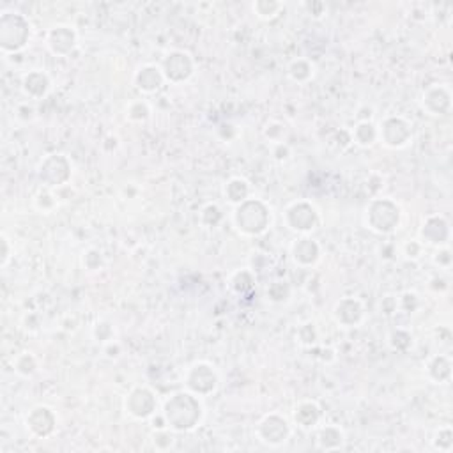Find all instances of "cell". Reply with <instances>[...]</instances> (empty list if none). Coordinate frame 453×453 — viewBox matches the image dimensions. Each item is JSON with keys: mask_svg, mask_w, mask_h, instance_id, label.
Returning <instances> with one entry per match:
<instances>
[{"mask_svg": "<svg viewBox=\"0 0 453 453\" xmlns=\"http://www.w3.org/2000/svg\"><path fill=\"white\" fill-rule=\"evenodd\" d=\"M202 418V406L193 393L172 395L165 404V420L174 430H192L199 425Z\"/></svg>", "mask_w": 453, "mask_h": 453, "instance_id": "6da1fadb", "label": "cell"}, {"mask_svg": "<svg viewBox=\"0 0 453 453\" xmlns=\"http://www.w3.org/2000/svg\"><path fill=\"white\" fill-rule=\"evenodd\" d=\"M234 222L242 234L257 236L266 231L271 222L270 211L261 200H245L236 209Z\"/></svg>", "mask_w": 453, "mask_h": 453, "instance_id": "7a4b0ae2", "label": "cell"}, {"mask_svg": "<svg viewBox=\"0 0 453 453\" xmlns=\"http://www.w3.org/2000/svg\"><path fill=\"white\" fill-rule=\"evenodd\" d=\"M31 38L28 22L18 13H2L0 16V47L4 51H18Z\"/></svg>", "mask_w": 453, "mask_h": 453, "instance_id": "3957f363", "label": "cell"}, {"mask_svg": "<svg viewBox=\"0 0 453 453\" xmlns=\"http://www.w3.org/2000/svg\"><path fill=\"white\" fill-rule=\"evenodd\" d=\"M400 222L399 207L395 206L391 200H374L367 209V223L372 231L379 234L393 232Z\"/></svg>", "mask_w": 453, "mask_h": 453, "instance_id": "277c9868", "label": "cell"}, {"mask_svg": "<svg viewBox=\"0 0 453 453\" xmlns=\"http://www.w3.org/2000/svg\"><path fill=\"white\" fill-rule=\"evenodd\" d=\"M69 161L63 156V154H51L43 163L40 165V179L43 181L47 186H60L66 183L71 176Z\"/></svg>", "mask_w": 453, "mask_h": 453, "instance_id": "5b68a950", "label": "cell"}, {"mask_svg": "<svg viewBox=\"0 0 453 453\" xmlns=\"http://www.w3.org/2000/svg\"><path fill=\"white\" fill-rule=\"evenodd\" d=\"M218 384V375L215 368L207 363L193 365L186 374V386L199 395H209L216 390Z\"/></svg>", "mask_w": 453, "mask_h": 453, "instance_id": "8992f818", "label": "cell"}, {"mask_svg": "<svg viewBox=\"0 0 453 453\" xmlns=\"http://www.w3.org/2000/svg\"><path fill=\"white\" fill-rule=\"evenodd\" d=\"M287 225L297 232H308L317 225V211L308 202H296L286 211Z\"/></svg>", "mask_w": 453, "mask_h": 453, "instance_id": "52a82bcc", "label": "cell"}, {"mask_svg": "<svg viewBox=\"0 0 453 453\" xmlns=\"http://www.w3.org/2000/svg\"><path fill=\"white\" fill-rule=\"evenodd\" d=\"M156 409V397L147 388H135L126 399V411L138 420L149 418Z\"/></svg>", "mask_w": 453, "mask_h": 453, "instance_id": "ba28073f", "label": "cell"}, {"mask_svg": "<svg viewBox=\"0 0 453 453\" xmlns=\"http://www.w3.org/2000/svg\"><path fill=\"white\" fill-rule=\"evenodd\" d=\"M163 76L174 83H179L188 80L193 73V63L190 55L184 51H174L165 59L163 63Z\"/></svg>", "mask_w": 453, "mask_h": 453, "instance_id": "9c48e42d", "label": "cell"}, {"mask_svg": "<svg viewBox=\"0 0 453 453\" xmlns=\"http://www.w3.org/2000/svg\"><path fill=\"white\" fill-rule=\"evenodd\" d=\"M377 137L383 138L384 144L390 147H404L411 140V128L404 119L390 117L381 124Z\"/></svg>", "mask_w": 453, "mask_h": 453, "instance_id": "30bf717a", "label": "cell"}, {"mask_svg": "<svg viewBox=\"0 0 453 453\" xmlns=\"http://www.w3.org/2000/svg\"><path fill=\"white\" fill-rule=\"evenodd\" d=\"M289 425L283 418H280L278 414H270L266 418L262 420L258 425V436L262 438V441L267 443L271 446H278L281 443H286L289 438Z\"/></svg>", "mask_w": 453, "mask_h": 453, "instance_id": "8fae6325", "label": "cell"}, {"mask_svg": "<svg viewBox=\"0 0 453 453\" xmlns=\"http://www.w3.org/2000/svg\"><path fill=\"white\" fill-rule=\"evenodd\" d=\"M55 423H57L55 414L51 413V409H48L44 406L34 407L27 416V427L32 430V434L40 436V438L50 436L55 429Z\"/></svg>", "mask_w": 453, "mask_h": 453, "instance_id": "7c38bea8", "label": "cell"}, {"mask_svg": "<svg viewBox=\"0 0 453 453\" xmlns=\"http://www.w3.org/2000/svg\"><path fill=\"white\" fill-rule=\"evenodd\" d=\"M74 43H76V34L66 25H59L48 32L47 44L51 53L67 55L74 48Z\"/></svg>", "mask_w": 453, "mask_h": 453, "instance_id": "4fadbf2b", "label": "cell"}, {"mask_svg": "<svg viewBox=\"0 0 453 453\" xmlns=\"http://www.w3.org/2000/svg\"><path fill=\"white\" fill-rule=\"evenodd\" d=\"M363 317V306L358 299L354 297H347L342 299L338 305L335 306V319L338 320L340 324L344 326H354L358 324Z\"/></svg>", "mask_w": 453, "mask_h": 453, "instance_id": "5bb4252c", "label": "cell"}, {"mask_svg": "<svg viewBox=\"0 0 453 453\" xmlns=\"http://www.w3.org/2000/svg\"><path fill=\"white\" fill-rule=\"evenodd\" d=\"M423 108L429 110L432 115L445 113L450 108V92L445 87H430L423 94Z\"/></svg>", "mask_w": 453, "mask_h": 453, "instance_id": "9a60e30c", "label": "cell"}, {"mask_svg": "<svg viewBox=\"0 0 453 453\" xmlns=\"http://www.w3.org/2000/svg\"><path fill=\"white\" fill-rule=\"evenodd\" d=\"M165 76L163 71L156 66H144L142 69H138V73L135 74V83L140 90L144 92H154L161 87Z\"/></svg>", "mask_w": 453, "mask_h": 453, "instance_id": "2e32d148", "label": "cell"}, {"mask_svg": "<svg viewBox=\"0 0 453 453\" xmlns=\"http://www.w3.org/2000/svg\"><path fill=\"white\" fill-rule=\"evenodd\" d=\"M22 85H24L25 94H28L34 99H40L50 89V80H48V76L43 71H31V73L24 76Z\"/></svg>", "mask_w": 453, "mask_h": 453, "instance_id": "e0dca14e", "label": "cell"}, {"mask_svg": "<svg viewBox=\"0 0 453 453\" xmlns=\"http://www.w3.org/2000/svg\"><path fill=\"white\" fill-rule=\"evenodd\" d=\"M293 257L301 266H312L313 262L319 258V245L308 238H303L294 242Z\"/></svg>", "mask_w": 453, "mask_h": 453, "instance_id": "ac0fdd59", "label": "cell"}, {"mask_svg": "<svg viewBox=\"0 0 453 453\" xmlns=\"http://www.w3.org/2000/svg\"><path fill=\"white\" fill-rule=\"evenodd\" d=\"M422 236L427 239V242H432V245L445 242L448 239V223L439 216L429 218L423 225Z\"/></svg>", "mask_w": 453, "mask_h": 453, "instance_id": "d6986e66", "label": "cell"}, {"mask_svg": "<svg viewBox=\"0 0 453 453\" xmlns=\"http://www.w3.org/2000/svg\"><path fill=\"white\" fill-rule=\"evenodd\" d=\"M320 418L319 407L313 402H301L294 411V422L303 429H310L315 425Z\"/></svg>", "mask_w": 453, "mask_h": 453, "instance_id": "ffe728a7", "label": "cell"}, {"mask_svg": "<svg viewBox=\"0 0 453 453\" xmlns=\"http://www.w3.org/2000/svg\"><path fill=\"white\" fill-rule=\"evenodd\" d=\"M344 443V434L336 427H326L319 432V446L322 450H336Z\"/></svg>", "mask_w": 453, "mask_h": 453, "instance_id": "44dd1931", "label": "cell"}, {"mask_svg": "<svg viewBox=\"0 0 453 453\" xmlns=\"http://www.w3.org/2000/svg\"><path fill=\"white\" fill-rule=\"evenodd\" d=\"M248 193H250V186L245 179H232L225 188L226 199L234 204H242L248 200Z\"/></svg>", "mask_w": 453, "mask_h": 453, "instance_id": "7402d4cb", "label": "cell"}, {"mask_svg": "<svg viewBox=\"0 0 453 453\" xmlns=\"http://www.w3.org/2000/svg\"><path fill=\"white\" fill-rule=\"evenodd\" d=\"M289 74H290V79L296 80V82H306V80L312 79L313 67H312V64L306 63V60H303V59L294 60L289 67Z\"/></svg>", "mask_w": 453, "mask_h": 453, "instance_id": "603a6c76", "label": "cell"}, {"mask_svg": "<svg viewBox=\"0 0 453 453\" xmlns=\"http://www.w3.org/2000/svg\"><path fill=\"white\" fill-rule=\"evenodd\" d=\"M377 138V129L372 122H361L354 129V140L360 145H370Z\"/></svg>", "mask_w": 453, "mask_h": 453, "instance_id": "cb8c5ba5", "label": "cell"}, {"mask_svg": "<svg viewBox=\"0 0 453 453\" xmlns=\"http://www.w3.org/2000/svg\"><path fill=\"white\" fill-rule=\"evenodd\" d=\"M15 370L18 372L20 375H25V377H28V375H32L35 372V368H38V363H35V358L32 354H28V352H22L18 358L15 360Z\"/></svg>", "mask_w": 453, "mask_h": 453, "instance_id": "d4e9b609", "label": "cell"}, {"mask_svg": "<svg viewBox=\"0 0 453 453\" xmlns=\"http://www.w3.org/2000/svg\"><path fill=\"white\" fill-rule=\"evenodd\" d=\"M281 9V4H278V2H267V0H258V2H255L254 4V11L255 15L258 16V18H262V20H270V18H273V16L278 15V11Z\"/></svg>", "mask_w": 453, "mask_h": 453, "instance_id": "484cf974", "label": "cell"}, {"mask_svg": "<svg viewBox=\"0 0 453 453\" xmlns=\"http://www.w3.org/2000/svg\"><path fill=\"white\" fill-rule=\"evenodd\" d=\"M429 372H430V375H432V377L436 381L448 379V375H450V363H448V360H446V358H436V360H434L432 363H430Z\"/></svg>", "mask_w": 453, "mask_h": 453, "instance_id": "4316f807", "label": "cell"}, {"mask_svg": "<svg viewBox=\"0 0 453 453\" xmlns=\"http://www.w3.org/2000/svg\"><path fill=\"white\" fill-rule=\"evenodd\" d=\"M128 117L131 121H145L149 117V106L144 101H133L128 108Z\"/></svg>", "mask_w": 453, "mask_h": 453, "instance_id": "83f0119b", "label": "cell"}, {"mask_svg": "<svg viewBox=\"0 0 453 453\" xmlns=\"http://www.w3.org/2000/svg\"><path fill=\"white\" fill-rule=\"evenodd\" d=\"M55 204H57V200H55V197L50 192H41L40 195L35 197V207L40 211H51Z\"/></svg>", "mask_w": 453, "mask_h": 453, "instance_id": "f1b7e54d", "label": "cell"}, {"mask_svg": "<svg viewBox=\"0 0 453 453\" xmlns=\"http://www.w3.org/2000/svg\"><path fill=\"white\" fill-rule=\"evenodd\" d=\"M83 264H85L89 270H98L101 266V254L98 250H89L87 255L83 257Z\"/></svg>", "mask_w": 453, "mask_h": 453, "instance_id": "f546056e", "label": "cell"}, {"mask_svg": "<svg viewBox=\"0 0 453 453\" xmlns=\"http://www.w3.org/2000/svg\"><path fill=\"white\" fill-rule=\"evenodd\" d=\"M113 331L112 328H110V324H106V322H99V324H96V329H94V336L99 340V342H106V340L112 338Z\"/></svg>", "mask_w": 453, "mask_h": 453, "instance_id": "4dcf8cb0", "label": "cell"}, {"mask_svg": "<svg viewBox=\"0 0 453 453\" xmlns=\"http://www.w3.org/2000/svg\"><path fill=\"white\" fill-rule=\"evenodd\" d=\"M9 257H11V248H9V239L8 236H2V266H6L9 261Z\"/></svg>", "mask_w": 453, "mask_h": 453, "instance_id": "1f68e13d", "label": "cell"}]
</instances>
